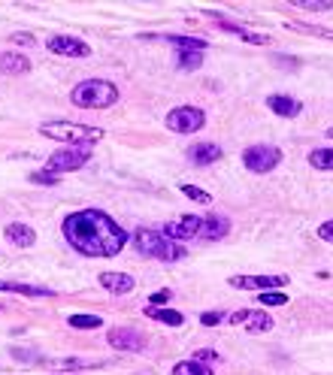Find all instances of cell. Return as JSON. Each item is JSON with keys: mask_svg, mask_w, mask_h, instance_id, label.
Segmentation results:
<instances>
[{"mask_svg": "<svg viewBox=\"0 0 333 375\" xmlns=\"http://www.w3.org/2000/svg\"><path fill=\"white\" fill-rule=\"evenodd\" d=\"M64 239L85 258H115L127 246V230L103 209H79L64 218Z\"/></svg>", "mask_w": 333, "mask_h": 375, "instance_id": "6da1fadb", "label": "cell"}, {"mask_svg": "<svg viewBox=\"0 0 333 375\" xmlns=\"http://www.w3.org/2000/svg\"><path fill=\"white\" fill-rule=\"evenodd\" d=\"M134 246L143 258H155V260H164V263H173V260H182L188 255V248L182 242H173L167 239L164 233L158 230H137L134 233Z\"/></svg>", "mask_w": 333, "mask_h": 375, "instance_id": "7a4b0ae2", "label": "cell"}, {"mask_svg": "<svg viewBox=\"0 0 333 375\" xmlns=\"http://www.w3.org/2000/svg\"><path fill=\"white\" fill-rule=\"evenodd\" d=\"M70 100L79 106V109H106L118 100V88L106 79H85L73 88Z\"/></svg>", "mask_w": 333, "mask_h": 375, "instance_id": "3957f363", "label": "cell"}, {"mask_svg": "<svg viewBox=\"0 0 333 375\" xmlns=\"http://www.w3.org/2000/svg\"><path fill=\"white\" fill-rule=\"evenodd\" d=\"M39 134L46 139H55V143L64 146H94L97 139H103V130L100 127H88V125H70V121H55V125H43Z\"/></svg>", "mask_w": 333, "mask_h": 375, "instance_id": "277c9868", "label": "cell"}, {"mask_svg": "<svg viewBox=\"0 0 333 375\" xmlns=\"http://www.w3.org/2000/svg\"><path fill=\"white\" fill-rule=\"evenodd\" d=\"M91 155H94V146H64L58 148L52 158L46 160V170L52 176H61V173H73V170H82Z\"/></svg>", "mask_w": 333, "mask_h": 375, "instance_id": "5b68a950", "label": "cell"}, {"mask_svg": "<svg viewBox=\"0 0 333 375\" xmlns=\"http://www.w3.org/2000/svg\"><path fill=\"white\" fill-rule=\"evenodd\" d=\"M206 125V113L197 106H179L173 113H167V127L173 134H197Z\"/></svg>", "mask_w": 333, "mask_h": 375, "instance_id": "8992f818", "label": "cell"}, {"mask_svg": "<svg viewBox=\"0 0 333 375\" xmlns=\"http://www.w3.org/2000/svg\"><path fill=\"white\" fill-rule=\"evenodd\" d=\"M282 160V151L276 146H249L242 151V164L251 173H270V170H276Z\"/></svg>", "mask_w": 333, "mask_h": 375, "instance_id": "52a82bcc", "label": "cell"}, {"mask_svg": "<svg viewBox=\"0 0 333 375\" xmlns=\"http://www.w3.org/2000/svg\"><path fill=\"white\" fill-rule=\"evenodd\" d=\"M106 339H109V345L118 351H143L146 348V336L134 327H113Z\"/></svg>", "mask_w": 333, "mask_h": 375, "instance_id": "ba28073f", "label": "cell"}, {"mask_svg": "<svg viewBox=\"0 0 333 375\" xmlns=\"http://www.w3.org/2000/svg\"><path fill=\"white\" fill-rule=\"evenodd\" d=\"M49 52H55L61 58H88L91 46L79 37H52L49 39Z\"/></svg>", "mask_w": 333, "mask_h": 375, "instance_id": "9c48e42d", "label": "cell"}, {"mask_svg": "<svg viewBox=\"0 0 333 375\" xmlns=\"http://www.w3.org/2000/svg\"><path fill=\"white\" fill-rule=\"evenodd\" d=\"M230 285L239 291H272V288H285L288 276H234Z\"/></svg>", "mask_w": 333, "mask_h": 375, "instance_id": "30bf717a", "label": "cell"}, {"mask_svg": "<svg viewBox=\"0 0 333 375\" xmlns=\"http://www.w3.org/2000/svg\"><path fill=\"white\" fill-rule=\"evenodd\" d=\"M200 215H182V221H176V224H167L164 227V236L173 239V242H185V239H197L200 233Z\"/></svg>", "mask_w": 333, "mask_h": 375, "instance_id": "8fae6325", "label": "cell"}, {"mask_svg": "<svg viewBox=\"0 0 333 375\" xmlns=\"http://www.w3.org/2000/svg\"><path fill=\"white\" fill-rule=\"evenodd\" d=\"M230 233V221L225 215H209L200 221V233L197 239H206V242H215V239H225Z\"/></svg>", "mask_w": 333, "mask_h": 375, "instance_id": "7c38bea8", "label": "cell"}, {"mask_svg": "<svg viewBox=\"0 0 333 375\" xmlns=\"http://www.w3.org/2000/svg\"><path fill=\"white\" fill-rule=\"evenodd\" d=\"M267 106L282 118H294V115H300V109H303V103L297 97H285V94H270Z\"/></svg>", "mask_w": 333, "mask_h": 375, "instance_id": "4fadbf2b", "label": "cell"}, {"mask_svg": "<svg viewBox=\"0 0 333 375\" xmlns=\"http://www.w3.org/2000/svg\"><path fill=\"white\" fill-rule=\"evenodd\" d=\"M215 25H218L221 30H227V34L246 39V43H251V46H267V43H270L267 34H255V30H249V27H242V25H234V22H225V18H215Z\"/></svg>", "mask_w": 333, "mask_h": 375, "instance_id": "5bb4252c", "label": "cell"}, {"mask_svg": "<svg viewBox=\"0 0 333 375\" xmlns=\"http://www.w3.org/2000/svg\"><path fill=\"white\" fill-rule=\"evenodd\" d=\"M100 285H103L106 291H113V293H130L134 291V276H127V272H103V276H100Z\"/></svg>", "mask_w": 333, "mask_h": 375, "instance_id": "9a60e30c", "label": "cell"}, {"mask_svg": "<svg viewBox=\"0 0 333 375\" xmlns=\"http://www.w3.org/2000/svg\"><path fill=\"white\" fill-rule=\"evenodd\" d=\"M188 158H191V164H197V167H209V164H215V160L221 158V146H215V143L191 146Z\"/></svg>", "mask_w": 333, "mask_h": 375, "instance_id": "2e32d148", "label": "cell"}, {"mask_svg": "<svg viewBox=\"0 0 333 375\" xmlns=\"http://www.w3.org/2000/svg\"><path fill=\"white\" fill-rule=\"evenodd\" d=\"M0 73H9V76L30 73V61L22 52H4L0 55Z\"/></svg>", "mask_w": 333, "mask_h": 375, "instance_id": "e0dca14e", "label": "cell"}, {"mask_svg": "<svg viewBox=\"0 0 333 375\" xmlns=\"http://www.w3.org/2000/svg\"><path fill=\"white\" fill-rule=\"evenodd\" d=\"M4 236H6V242H13V246H18V248H30L37 242L34 227H27V224H9L4 230Z\"/></svg>", "mask_w": 333, "mask_h": 375, "instance_id": "ac0fdd59", "label": "cell"}, {"mask_svg": "<svg viewBox=\"0 0 333 375\" xmlns=\"http://www.w3.org/2000/svg\"><path fill=\"white\" fill-rule=\"evenodd\" d=\"M0 291L6 293H22V297H55V291L39 288V285H18V281H0Z\"/></svg>", "mask_w": 333, "mask_h": 375, "instance_id": "d6986e66", "label": "cell"}, {"mask_svg": "<svg viewBox=\"0 0 333 375\" xmlns=\"http://www.w3.org/2000/svg\"><path fill=\"white\" fill-rule=\"evenodd\" d=\"M164 43L176 46L179 55H185V52H200V55H203V49H206V39H197V37H176V34H170V37H164Z\"/></svg>", "mask_w": 333, "mask_h": 375, "instance_id": "ffe728a7", "label": "cell"}, {"mask_svg": "<svg viewBox=\"0 0 333 375\" xmlns=\"http://www.w3.org/2000/svg\"><path fill=\"white\" fill-rule=\"evenodd\" d=\"M146 315H149L151 321L170 324V327H182V324H185V315H182V312H176V309H158V306H149V309H146Z\"/></svg>", "mask_w": 333, "mask_h": 375, "instance_id": "44dd1931", "label": "cell"}, {"mask_svg": "<svg viewBox=\"0 0 333 375\" xmlns=\"http://www.w3.org/2000/svg\"><path fill=\"white\" fill-rule=\"evenodd\" d=\"M173 375H215V369L209 367V363H200V360H182L173 367Z\"/></svg>", "mask_w": 333, "mask_h": 375, "instance_id": "7402d4cb", "label": "cell"}, {"mask_svg": "<svg viewBox=\"0 0 333 375\" xmlns=\"http://www.w3.org/2000/svg\"><path fill=\"white\" fill-rule=\"evenodd\" d=\"M242 327L249 333H267V330H272V318L264 315V312H249L246 321H242Z\"/></svg>", "mask_w": 333, "mask_h": 375, "instance_id": "603a6c76", "label": "cell"}, {"mask_svg": "<svg viewBox=\"0 0 333 375\" xmlns=\"http://www.w3.org/2000/svg\"><path fill=\"white\" fill-rule=\"evenodd\" d=\"M309 164L315 170H325V173H327V170H333V148H315L309 155Z\"/></svg>", "mask_w": 333, "mask_h": 375, "instance_id": "cb8c5ba5", "label": "cell"}, {"mask_svg": "<svg viewBox=\"0 0 333 375\" xmlns=\"http://www.w3.org/2000/svg\"><path fill=\"white\" fill-rule=\"evenodd\" d=\"M67 321H70V327H76V330H97L100 324H103L97 315H70Z\"/></svg>", "mask_w": 333, "mask_h": 375, "instance_id": "d4e9b609", "label": "cell"}, {"mask_svg": "<svg viewBox=\"0 0 333 375\" xmlns=\"http://www.w3.org/2000/svg\"><path fill=\"white\" fill-rule=\"evenodd\" d=\"M258 303L260 306H285L288 293L285 291H264V293H258Z\"/></svg>", "mask_w": 333, "mask_h": 375, "instance_id": "484cf974", "label": "cell"}, {"mask_svg": "<svg viewBox=\"0 0 333 375\" xmlns=\"http://www.w3.org/2000/svg\"><path fill=\"white\" fill-rule=\"evenodd\" d=\"M182 194H185L188 200H194V203H203V206H209L212 197L206 194L203 188H197V185H182Z\"/></svg>", "mask_w": 333, "mask_h": 375, "instance_id": "4316f807", "label": "cell"}, {"mask_svg": "<svg viewBox=\"0 0 333 375\" xmlns=\"http://www.w3.org/2000/svg\"><path fill=\"white\" fill-rule=\"evenodd\" d=\"M200 64H203V55H200V52L179 55V70H200Z\"/></svg>", "mask_w": 333, "mask_h": 375, "instance_id": "83f0119b", "label": "cell"}, {"mask_svg": "<svg viewBox=\"0 0 333 375\" xmlns=\"http://www.w3.org/2000/svg\"><path fill=\"white\" fill-rule=\"evenodd\" d=\"M300 9H312V13H325V9L333 6V0H294Z\"/></svg>", "mask_w": 333, "mask_h": 375, "instance_id": "f1b7e54d", "label": "cell"}, {"mask_svg": "<svg viewBox=\"0 0 333 375\" xmlns=\"http://www.w3.org/2000/svg\"><path fill=\"white\" fill-rule=\"evenodd\" d=\"M55 369H88V367H100V363H85V360H58V363H49Z\"/></svg>", "mask_w": 333, "mask_h": 375, "instance_id": "f546056e", "label": "cell"}, {"mask_svg": "<svg viewBox=\"0 0 333 375\" xmlns=\"http://www.w3.org/2000/svg\"><path fill=\"white\" fill-rule=\"evenodd\" d=\"M294 30H303V34H315V37H327L333 39V30H325V27H309V25H300V22H291Z\"/></svg>", "mask_w": 333, "mask_h": 375, "instance_id": "4dcf8cb0", "label": "cell"}, {"mask_svg": "<svg viewBox=\"0 0 333 375\" xmlns=\"http://www.w3.org/2000/svg\"><path fill=\"white\" fill-rule=\"evenodd\" d=\"M221 321H227L225 312H203V315H200V324H203V327H215Z\"/></svg>", "mask_w": 333, "mask_h": 375, "instance_id": "1f68e13d", "label": "cell"}, {"mask_svg": "<svg viewBox=\"0 0 333 375\" xmlns=\"http://www.w3.org/2000/svg\"><path fill=\"white\" fill-rule=\"evenodd\" d=\"M194 360H209V367H212V363H221V354L212 351V348H200V351L194 354Z\"/></svg>", "mask_w": 333, "mask_h": 375, "instance_id": "d6a6232c", "label": "cell"}, {"mask_svg": "<svg viewBox=\"0 0 333 375\" xmlns=\"http://www.w3.org/2000/svg\"><path fill=\"white\" fill-rule=\"evenodd\" d=\"M173 300V291H158L149 297V306H161V303H170Z\"/></svg>", "mask_w": 333, "mask_h": 375, "instance_id": "836d02e7", "label": "cell"}, {"mask_svg": "<svg viewBox=\"0 0 333 375\" xmlns=\"http://www.w3.org/2000/svg\"><path fill=\"white\" fill-rule=\"evenodd\" d=\"M30 182H37V185H55L58 176H52V173H30Z\"/></svg>", "mask_w": 333, "mask_h": 375, "instance_id": "e575fe53", "label": "cell"}, {"mask_svg": "<svg viewBox=\"0 0 333 375\" xmlns=\"http://www.w3.org/2000/svg\"><path fill=\"white\" fill-rule=\"evenodd\" d=\"M318 236L325 239V242H330V246H333V221H325V224L318 227Z\"/></svg>", "mask_w": 333, "mask_h": 375, "instance_id": "d590c367", "label": "cell"}, {"mask_svg": "<svg viewBox=\"0 0 333 375\" xmlns=\"http://www.w3.org/2000/svg\"><path fill=\"white\" fill-rule=\"evenodd\" d=\"M9 39H13L15 46H34V37H30V34H13Z\"/></svg>", "mask_w": 333, "mask_h": 375, "instance_id": "8d00e7d4", "label": "cell"}, {"mask_svg": "<svg viewBox=\"0 0 333 375\" xmlns=\"http://www.w3.org/2000/svg\"><path fill=\"white\" fill-rule=\"evenodd\" d=\"M327 136H330V139H333V127H330V130H327Z\"/></svg>", "mask_w": 333, "mask_h": 375, "instance_id": "74e56055", "label": "cell"}]
</instances>
